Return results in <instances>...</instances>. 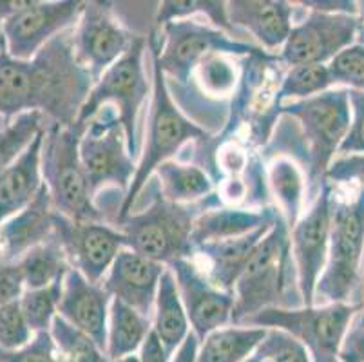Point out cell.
<instances>
[{"mask_svg": "<svg viewBox=\"0 0 364 362\" xmlns=\"http://www.w3.org/2000/svg\"><path fill=\"white\" fill-rule=\"evenodd\" d=\"M95 85L78 62L73 28L46 44L31 60H16L0 40V118L9 124L26 112H41L48 124L71 127Z\"/></svg>", "mask_w": 364, "mask_h": 362, "instance_id": "obj_1", "label": "cell"}, {"mask_svg": "<svg viewBox=\"0 0 364 362\" xmlns=\"http://www.w3.org/2000/svg\"><path fill=\"white\" fill-rule=\"evenodd\" d=\"M276 115L277 124L261 156L267 161L284 156L299 165L306 179V207H310L350 129L348 89L333 87L312 98L287 102L277 107Z\"/></svg>", "mask_w": 364, "mask_h": 362, "instance_id": "obj_2", "label": "cell"}, {"mask_svg": "<svg viewBox=\"0 0 364 362\" xmlns=\"http://www.w3.org/2000/svg\"><path fill=\"white\" fill-rule=\"evenodd\" d=\"M147 42L152 58V98L151 109H149L147 119H145L144 149H141L140 161L136 165V174L125 194L114 225L131 214L141 191L161 164L176 159L185 145H205L213 139V132L200 127V124L193 122L181 112L180 105L174 102L167 85V78H165L164 69L158 60L156 46L149 35Z\"/></svg>", "mask_w": 364, "mask_h": 362, "instance_id": "obj_3", "label": "cell"}, {"mask_svg": "<svg viewBox=\"0 0 364 362\" xmlns=\"http://www.w3.org/2000/svg\"><path fill=\"white\" fill-rule=\"evenodd\" d=\"M303 307L290 230L277 211L272 228L256 248L234 287L232 324H245L267 308Z\"/></svg>", "mask_w": 364, "mask_h": 362, "instance_id": "obj_4", "label": "cell"}, {"mask_svg": "<svg viewBox=\"0 0 364 362\" xmlns=\"http://www.w3.org/2000/svg\"><path fill=\"white\" fill-rule=\"evenodd\" d=\"M149 183L154 188L152 203L114 225L124 234L127 248L165 267L178 259H194V223L205 211L223 205L218 192L198 203L176 205L161 198L156 179L151 178Z\"/></svg>", "mask_w": 364, "mask_h": 362, "instance_id": "obj_5", "label": "cell"}, {"mask_svg": "<svg viewBox=\"0 0 364 362\" xmlns=\"http://www.w3.org/2000/svg\"><path fill=\"white\" fill-rule=\"evenodd\" d=\"M364 191L337 198L332 185V228L328 259L317 281L314 304H363L364 297Z\"/></svg>", "mask_w": 364, "mask_h": 362, "instance_id": "obj_6", "label": "cell"}, {"mask_svg": "<svg viewBox=\"0 0 364 362\" xmlns=\"http://www.w3.org/2000/svg\"><path fill=\"white\" fill-rule=\"evenodd\" d=\"M85 127L75 124L62 127L48 124L44 129L41 171L42 181L56 214L73 221H105L104 212L91 196L80 158V139Z\"/></svg>", "mask_w": 364, "mask_h": 362, "instance_id": "obj_7", "label": "cell"}, {"mask_svg": "<svg viewBox=\"0 0 364 362\" xmlns=\"http://www.w3.org/2000/svg\"><path fill=\"white\" fill-rule=\"evenodd\" d=\"M149 36L156 46L158 60L167 84L176 82L181 89L187 87L188 80L193 78L194 69L201 60L214 53H223L234 58H247L267 53L257 44L236 38L194 16L172 20L160 31L152 28Z\"/></svg>", "mask_w": 364, "mask_h": 362, "instance_id": "obj_8", "label": "cell"}, {"mask_svg": "<svg viewBox=\"0 0 364 362\" xmlns=\"http://www.w3.org/2000/svg\"><path fill=\"white\" fill-rule=\"evenodd\" d=\"M145 49H149L147 35L134 36L127 53L95 82L76 122L85 127L105 105H111L124 127L132 158L140 154L141 138L138 136V116L149 95Z\"/></svg>", "mask_w": 364, "mask_h": 362, "instance_id": "obj_9", "label": "cell"}, {"mask_svg": "<svg viewBox=\"0 0 364 362\" xmlns=\"http://www.w3.org/2000/svg\"><path fill=\"white\" fill-rule=\"evenodd\" d=\"M363 304L333 303L299 308H267L245 326L276 328L297 339L312 362H339L341 348Z\"/></svg>", "mask_w": 364, "mask_h": 362, "instance_id": "obj_10", "label": "cell"}, {"mask_svg": "<svg viewBox=\"0 0 364 362\" xmlns=\"http://www.w3.org/2000/svg\"><path fill=\"white\" fill-rule=\"evenodd\" d=\"M80 158L92 199L109 188L125 199L136 174V165L129 152L124 127L111 105H105L85 125L80 139Z\"/></svg>", "mask_w": 364, "mask_h": 362, "instance_id": "obj_11", "label": "cell"}, {"mask_svg": "<svg viewBox=\"0 0 364 362\" xmlns=\"http://www.w3.org/2000/svg\"><path fill=\"white\" fill-rule=\"evenodd\" d=\"M304 9V8H303ZM360 16L304 9L279 51L284 68L304 64L328 65L339 53L357 42Z\"/></svg>", "mask_w": 364, "mask_h": 362, "instance_id": "obj_12", "label": "cell"}, {"mask_svg": "<svg viewBox=\"0 0 364 362\" xmlns=\"http://www.w3.org/2000/svg\"><path fill=\"white\" fill-rule=\"evenodd\" d=\"M53 238L64 250L69 267L91 283H102L117 255L127 248L125 238L114 225L105 221H73L56 214Z\"/></svg>", "mask_w": 364, "mask_h": 362, "instance_id": "obj_13", "label": "cell"}, {"mask_svg": "<svg viewBox=\"0 0 364 362\" xmlns=\"http://www.w3.org/2000/svg\"><path fill=\"white\" fill-rule=\"evenodd\" d=\"M136 35L118 18L112 2H85L73 28L75 55L97 82L127 53Z\"/></svg>", "mask_w": 364, "mask_h": 362, "instance_id": "obj_14", "label": "cell"}, {"mask_svg": "<svg viewBox=\"0 0 364 362\" xmlns=\"http://www.w3.org/2000/svg\"><path fill=\"white\" fill-rule=\"evenodd\" d=\"M85 2H36L29 4L0 24V40L9 56L16 60H31L55 36L75 28L84 11Z\"/></svg>", "mask_w": 364, "mask_h": 362, "instance_id": "obj_15", "label": "cell"}, {"mask_svg": "<svg viewBox=\"0 0 364 362\" xmlns=\"http://www.w3.org/2000/svg\"><path fill=\"white\" fill-rule=\"evenodd\" d=\"M330 228H332V185L324 181L319 196L309 211L303 212L290 230L294 265L297 270L303 307H312L317 281L328 259Z\"/></svg>", "mask_w": 364, "mask_h": 362, "instance_id": "obj_16", "label": "cell"}, {"mask_svg": "<svg viewBox=\"0 0 364 362\" xmlns=\"http://www.w3.org/2000/svg\"><path fill=\"white\" fill-rule=\"evenodd\" d=\"M168 268L176 277L188 323L200 343L213 331L232 324L234 294L214 287L194 259H178Z\"/></svg>", "mask_w": 364, "mask_h": 362, "instance_id": "obj_17", "label": "cell"}, {"mask_svg": "<svg viewBox=\"0 0 364 362\" xmlns=\"http://www.w3.org/2000/svg\"><path fill=\"white\" fill-rule=\"evenodd\" d=\"M301 11L297 2L284 0H232L227 2L228 20L241 35H250L267 53L283 49Z\"/></svg>", "mask_w": 364, "mask_h": 362, "instance_id": "obj_18", "label": "cell"}, {"mask_svg": "<svg viewBox=\"0 0 364 362\" xmlns=\"http://www.w3.org/2000/svg\"><path fill=\"white\" fill-rule=\"evenodd\" d=\"M165 268V265L124 248L109 268L102 284L112 299H118L132 310L152 319L158 287Z\"/></svg>", "mask_w": 364, "mask_h": 362, "instance_id": "obj_19", "label": "cell"}, {"mask_svg": "<svg viewBox=\"0 0 364 362\" xmlns=\"http://www.w3.org/2000/svg\"><path fill=\"white\" fill-rule=\"evenodd\" d=\"M112 297L102 283H91L75 268L64 277L58 315L76 326L104 350L107 346L109 308Z\"/></svg>", "mask_w": 364, "mask_h": 362, "instance_id": "obj_20", "label": "cell"}, {"mask_svg": "<svg viewBox=\"0 0 364 362\" xmlns=\"http://www.w3.org/2000/svg\"><path fill=\"white\" fill-rule=\"evenodd\" d=\"M274 223L264 225L257 230L248 232L241 238L225 239L216 243H205L194 250V257H201L205 261V272L207 279L220 290L227 294H234L237 279L243 274L245 267L254 255L256 248L263 241L268 230Z\"/></svg>", "mask_w": 364, "mask_h": 362, "instance_id": "obj_21", "label": "cell"}, {"mask_svg": "<svg viewBox=\"0 0 364 362\" xmlns=\"http://www.w3.org/2000/svg\"><path fill=\"white\" fill-rule=\"evenodd\" d=\"M42 145L44 131L33 139L24 154L0 176V225L24 211L41 191L44 183L41 171Z\"/></svg>", "mask_w": 364, "mask_h": 362, "instance_id": "obj_22", "label": "cell"}, {"mask_svg": "<svg viewBox=\"0 0 364 362\" xmlns=\"http://www.w3.org/2000/svg\"><path fill=\"white\" fill-rule=\"evenodd\" d=\"M276 214V207L247 208L221 205L216 208H208L196 219L191 241H193V247L196 250L198 247L205 243L241 238L248 232L274 223Z\"/></svg>", "mask_w": 364, "mask_h": 362, "instance_id": "obj_23", "label": "cell"}, {"mask_svg": "<svg viewBox=\"0 0 364 362\" xmlns=\"http://www.w3.org/2000/svg\"><path fill=\"white\" fill-rule=\"evenodd\" d=\"M152 330L160 337L171 357H174V353L185 343V339L193 331L178 292L176 277L168 267L165 268L158 287L154 314H152Z\"/></svg>", "mask_w": 364, "mask_h": 362, "instance_id": "obj_24", "label": "cell"}, {"mask_svg": "<svg viewBox=\"0 0 364 362\" xmlns=\"http://www.w3.org/2000/svg\"><path fill=\"white\" fill-rule=\"evenodd\" d=\"M161 198L176 205L198 203L214 194V179L203 167L191 161L171 159L154 171Z\"/></svg>", "mask_w": 364, "mask_h": 362, "instance_id": "obj_25", "label": "cell"}, {"mask_svg": "<svg viewBox=\"0 0 364 362\" xmlns=\"http://www.w3.org/2000/svg\"><path fill=\"white\" fill-rule=\"evenodd\" d=\"M267 179L276 208L283 215L289 230H292L306 205V179L303 171L294 159L277 156L268 159Z\"/></svg>", "mask_w": 364, "mask_h": 362, "instance_id": "obj_26", "label": "cell"}, {"mask_svg": "<svg viewBox=\"0 0 364 362\" xmlns=\"http://www.w3.org/2000/svg\"><path fill=\"white\" fill-rule=\"evenodd\" d=\"M151 330L152 319L132 310L118 299H112L109 308L107 346H105L107 361L117 362L129 355H136Z\"/></svg>", "mask_w": 364, "mask_h": 362, "instance_id": "obj_27", "label": "cell"}, {"mask_svg": "<svg viewBox=\"0 0 364 362\" xmlns=\"http://www.w3.org/2000/svg\"><path fill=\"white\" fill-rule=\"evenodd\" d=\"M268 328L230 324L203 339L196 362H245L256 351Z\"/></svg>", "mask_w": 364, "mask_h": 362, "instance_id": "obj_28", "label": "cell"}, {"mask_svg": "<svg viewBox=\"0 0 364 362\" xmlns=\"http://www.w3.org/2000/svg\"><path fill=\"white\" fill-rule=\"evenodd\" d=\"M194 84L207 100L214 102H225L232 98L241 80V62L223 53H214L207 56L194 69L193 78Z\"/></svg>", "mask_w": 364, "mask_h": 362, "instance_id": "obj_29", "label": "cell"}, {"mask_svg": "<svg viewBox=\"0 0 364 362\" xmlns=\"http://www.w3.org/2000/svg\"><path fill=\"white\" fill-rule=\"evenodd\" d=\"M18 267L24 275L26 290H38V288L49 287V284L64 279L71 268L64 250L55 238L31 248L18 261Z\"/></svg>", "mask_w": 364, "mask_h": 362, "instance_id": "obj_30", "label": "cell"}, {"mask_svg": "<svg viewBox=\"0 0 364 362\" xmlns=\"http://www.w3.org/2000/svg\"><path fill=\"white\" fill-rule=\"evenodd\" d=\"M193 16L194 18L205 16L208 24L214 26L216 29L245 40V36L240 31H236L228 20L227 2H220V0H181V2L167 0V2H160L156 8V15H154V29L160 31L172 20L193 18Z\"/></svg>", "mask_w": 364, "mask_h": 362, "instance_id": "obj_31", "label": "cell"}, {"mask_svg": "<svg viewBox=\"0 0 364 362\" xmlns=\"http://www.w3.org/2000/svg\"><path fill=\"white\" fill-rule=\"evenodd\" d=\"M336 87L326 64H304L287 69L276 92V111L279 105L296 100H306ZM277 116V115H276Z\"/></svg>", "mask_w": 364, "mask_h": 362, "instance_id": "obj_32", "label": "cell"}, {"mask_svg": "<svg viewBox=\"0 0 364 362\" xmlns=\"http://www.w3.org/2000/svg\"><path fill=\"white\" fill-rule=\"evenodd\" d=\"M46 125L48 119L41 112H26L0 127V176L24 154Z\"/></svg>", "mask_w": 364, "mask_h": 362, "instance_id": "obj_33", "label": "cell"}, {"mask_svg": "<svg viewBox=\"0 0 364 362\" xmlns=\"http://www.w3.org/2000/svg\"><path fill=\"white\" fill-rule=\"evenodd\" d=\"M56 350L64 362H109L104 350L87 334L56 315L49 328Z\"/></svg>", "mask_w": 364, "mask_h": 362, "instance_id": "obj_34", "label": "cell"}, {"mask_svg": "<svg viewBox=\"0 0 364 362\" xmlns=\"http://www.w3.org/2000/svg\"><path fill=\"white\" fill-rule=\"evenodd\" d=\"M64 290V279L38 290H26L21 297V308L33 334L49 331L53 319L58 315V304Z\"/></svg>", "mask_w": 364, "mask_h": 362, "instance_id": "obj_35", "label": "cell"}, {"mask_svg": "<svg viewBox=\"0 0 364 362\" xmlns=\"http://www.w3.org/2000/svg\"><path fill=\"white\" fill-rule=\"evenodd\" d=\"M245 362H312V358L306 348L292 335L268 328L259 346Z\"/></svg>", "mask_w": 364, "mask_h": 362, "instance_id": "obj_36", "label": "cell"}, {"mask_svg": "<svg viewBox=\"0 0 364 362\" xmlns=\"http://www.w3.org/2000/svg\"><path fill=\"white\" fill-rule=\"evenodd\" d=\"M336 87L364 91V46L353 44L328 64Z\"/></svg>", "mask_w": 364, "mask_h": 362, "instance_id": "obj_37", "label": "cell"}, {"mask_svg": "<svg viewBox=\"0 0 364 362\" xmlns=\"http://www.w3.org/2000/svg\"><path fill=\"white\" fill-rule=\"evenodd\" d=\"M31 328L28 326L21 308V299L0 307V348L2 350H18L33 339Z\"/></svg>", "mask_w": 364, "mask_h": 362, "instance_id": "obj_38", "label": "cell"}, {"mask_svg": "<svg viewBox=\"0 0 364 362\" xmlns=\"http://www.w3.org/2000/svg\"><path fill=\"white\" fill-rule=\"evenodd\" d=\"M0 362H64L56 350L49 331H38L33 335L26 346L18 350H2L0 348Z\"/></svg>", "mask_w": 364, "mask_h": 362, "instance_id": "obj_39", "label": "cell"}, {"mask_svg": "<svg viewBox=\"0 0 364 362\" xmlns=\"http://www.w3.org/2000/svg\"><path fill=\"white\" fill-rule=\"evenodd\" d=\"M324 181L330 185H355L364 191V152L360 154L336 156L330 164Z\"/></svg>", "mask_w": 364, "mask_h": 362, "instance_id": "obj_40", "label": "cell"}, {"mask_svg": "<svg viewBox=\"0 0 364 362\" xmlns=\"http://www.w3.org/2000/svg\"><path fill=\"white\" fill-rule=\"evenodd\" d=\"M350 109H352V119L346 138L339 147L337 156L360 154L364 152V91H353L348 89Z\"/></svg>", "mask_w": 364, "mask_h": 362, "instance_id": "obj_41", "label": "cell"}, {"mask_svg": "<svg viewBox=\"0 0 364 362\" xmlns=\"http://www.w3.org/2000/svg\"><path fill=\"white\" fill-rule=\"evenodd\" d=\"M26 292L24 275L18 263L0 267V307L18 301Z\"/></svg>", "mask_w": 364, "mask_h": 362, "instance_id": "obj_42", "label": "cell"}, {"mask_svg": "<svg viewBox=\"0 0 364 362\" xmlns=\"http://www.w3.org/2000/svg\"><path fill=\"white\" fill-rule=\"evenodd\" d=\"M297 4L304 9H312V11L359 15V2H353V0H303Z\"/></svg>", "mask_w": 364, "mask_h": 362, "instance_id": "obj_43", "label": "cell"}, {"mask_svg": "<svg viewBox=\"0 0 364 362\" xmlns=\"http://www.w3.org/2000/svg\"><path fill=\"white\" fill-rule=\"evenodd\" d=\"M339 362H364V330L350 328L341 348Z\"/></svg>", "mask_w": 364, "mask_h": 362, "instance_id": "obj_44", "label": "cell"}, {"mask_svg": "<svg viewBox=\"0 0 364 362\" xmlns=\"http://www.w3.org/2000/svg\"><path fill=\"white\" fill-rule=\"evenodd\" d=\"M138 358H140V362H171L172 357L165 350L160 337L154 334V330H151V334L147 335L140 351H138Z\"/></svg>", "mask_w": 364, "mask_h": 362, "instance_id": "obj_45", "label": "cell"}, {"mask_svg": "<svg viewBox=\"0 0 364 362\" xmlns=\"http://www.w3.org/2000/svg\"><path fill=\"white\" fill-rule=\"evenodd\" d=\"M198 348H200V341H198L196 335L191 331V335L185 339V343L181 344L180 350L174 353V357L171 358V362H196Z\"/></svg>", "mask_w": 364, "mask_h": 362, "instance_id": "obj_46", "label": "cell"}, {"mask_svg": "<svg viewBox=\"0 0 364 362\" xmlns=\"http://www.w3.org/2000/svg\"><path fill=\"white\" fill-rule=\"evenodd\" d=\"M28 4L29 0H0V24L21 13Z\"/></svg>", "mask_w": 364, "mask_h": 362, "instance_id": "obj_47", "label": "cell"}, {"mask_svg": "<svg viewBox=\"0 0 364 362\" xmlns=\"http://www.w3.org/2000/svg\"><path fill=\"white\" fill-rule=\"evenodd\" d=\"M363 277H364V263H363ZM352 328H360V330H364V297H363V307H360V312L355 317V321H353Z\"/></svg>", "mask_w": 364, "mask_h": 362, "instance_id": "obj_48", "label": "cell"}, {"mask_svg": "<svg viewBox=\"0 0 364 362\" xmlns=\"http://www.w3.org/2000/svg\"><path fill=\"white\" fill-rule=\"evenodd\" d=\"M359 16H360V26H359V33H357L355 44L364 46V9H360V4H359Z\"/></svg>", "mask_w": 364, "mask_h": 362, "instance_id": "obj_49", "label": "cell"}, {"mask_svg": "<svg viewBox=\"0 0 364 362\" xmlns=\"http://www.w3.org/2000/svg\"><path fill=\"white\" fill-rule=\"evenodd\" d=\"M117 362H140V358H138V355H129V357L120 358V361Z\"/></svg>", "mask_w": 364, "mask_h": 362, "instance_id": "obj_50", "label": "cell"}]
</instances>
